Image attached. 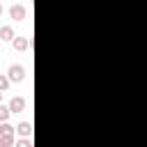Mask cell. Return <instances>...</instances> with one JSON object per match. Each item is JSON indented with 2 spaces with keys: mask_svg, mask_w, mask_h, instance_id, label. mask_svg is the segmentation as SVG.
Segmentation results:
<instances>
[{
  "mask_svg": "<svg viewBox=\"0 0 147 147\" xmlns=\"http://www.w3.org/2000/svg\"><path fill=\"white\" fill-rule=\"evenodd\" d=\"M0 103H2V90H0Z\"/></svg>",
  "mask_w": 147,
  "mask_h": 147,
  "instance_id": "obj_10",
  "label": "cell"
},
{
  "mask_svg": "<svg viewBox=\"0 0 147 147\" xmlns=\"http://www.w3.org/2000/svg\"><path fill=\"white\" fill-rule=\"evenodd\" d=\"M11 46H14L16 51H28V48H30V39H28V37H14V39H11Z\"/></svg>",
  "mask_w": 147,
  "mask_h": 147,
  "instance_id": "obj_4",
  "label": "cell"
},
{
  "mask_svg": "<svg viewBox=\"0 0 147 147\" xmlns=\"http://www.w3.org/2000/svg\"><path fill=\"white\" fill-rule=\"evenodd\" d=\"M0 16H2V2H0Z\"/></svg>",
  "mask_w": 147,
  "mask_h": 147,
  "instance_id": "obj_11",
  "label": "cell"
},
{
  "mask_svg": "<svg viewBox=\"0 0 147 147\" xmlns=\"http://www.w3.org/2000/svg\"><path fill=\"white\" fill-rule=\"evenodd\" d=\"M9 110H11V115L23 113V110H25V99H23V96H14V99L9 101Z\"/></svg>",
  "mask_w": 147,
  "mask_h": 147,
  "instance_id": "obj_3",
  "label": "cell"
},
{
  "mask_svg": "<svg viewBox=\"0 0 147 147\" xmlns=\"http://www.w3.org/2000/svg\"><path fill=\"white\" fill-rule=\"evenodd\" d=\"M7 76H9L11 83H21V80H25V67H21V64H11V67L7 69Z\"/></svg>",
  "mask_w": 147,
  "mask_h": 147,
  "instance_id": "obj_1",
  "label": "cell"
},
{
  "mask_svg": "<svg viewBox=\"0 0 147 147\" xmlns=\"http://www.w3.org/2000/svg\"><path fill=\"white\" fill-rule=\"evenodd\" d=\"M9 115H11L9 106H2V103H0V122H7V119H9Z\"/></svg>",
  "mask_w": 147,
  "mask_h": 147,
  "instance_id": "obj_8",
  "label": "cell"
},
{
  "mask_svg": "<svg viewBox=\"0 0 147 147\" xmlns=\"http://www.w3.org/2000/svg\"><path fill=\"white\" fill-rule=\"evenodd\" d=\"M9 16H11V21H25L28 18V9L23 7V5H11L9 7Z\"/></svg>",
  "mask_w": 147,
  "mask_h": 147,
  "instance_id": "obj_2",
  "label": "cell"
},
{
  "mask_svg": "<svg viewBox=\"0 0 147 147\" xmlns=\"http://www.w3.org/2000/svg\"><path fill=\"white\" fill-rule=\"evenodd\" d=\"M16 133V126L7 124V122H0V136H14Z\"/></svg>",
  "mask_w": 147,
  "mask_h": 147,
  "instance_id": "obj_7",
  "label": "cell"
},
{
  "mask_svg": "<svg viewBox=\"0 0 147 147\" xmlns=\"http://www.w3.org/2000/svg\"><path fill=\"white\" fill-rule=\"evenodd\" d=\"M9 83H11V80H9V76H7V74H0V90H2V92L9 87Z\"/></svg>",
  "mask_w": 147,
  "mask_h": 147,
  "instance_id": "obj_9",
  "label": "cell"
},
{
  "mask_svg": "<svg viewBox=\"0 0 147 147\" xmlns=\"http://www.w3.org/2000/svg\"><path fill=\"white\" fill-rule=\"evenodd\" d=\"M16 133H18V136H30V133H32V124H30V122H21V124L16 126Z\"/></svg>",
  "mask_w": 147,
  "mask_h": 147,
  "instance_id": "obj_6",
  "label": "cell"
},
{
  "mask_svg": "<svg viewBox=\"0 0 147 147\" xmlns=\"http://www.w3.org/2000/svg\"><path fill=\"white\" fill-rule=\"evenodd\" d=\"M14 37H16V32H14L11 25H2V28H0V39H2V41H11Z\"/></svg>",
  "mask_w": 147,
  "mask_h": 147,
  "instance_id": "obj_5",
  "label": "cell"
}]
</instances>
